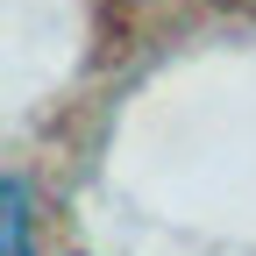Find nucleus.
<instances>
[{
  "instance_id": "obj_1",
  "label": "nucleus",
  "mask_w": 256,
  "mask_h": 256,
  "mask_svg": "<svg viewBox=\"0 0 256 256\" xmlns=\"http://www.w3.org/2000/svg\"><path fill=\"white\" fill-rule=\"evenodd\" d=\"M0 228H8V256H28V192H22V178L0 185Z\"/></svg>"
}]
</instances>
